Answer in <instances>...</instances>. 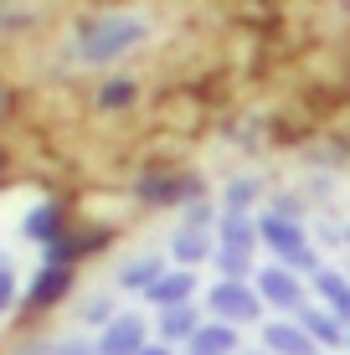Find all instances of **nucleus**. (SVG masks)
<instances>
[{
	"mask_svg": "<svg viewBox=\"0 0 350 355\" xmlns=\"http://www.w3.org/2000/svg\"><path fill=\"white\" fill-rule=\"evenodd\" d=\"M258 242H263V248H273V252H279V263L294 268V273H309V278L324 273V263H320V252L309 248L304 227L288 222V216H279V211H263L258 216Z\"/></svg>",
	"mask_w": 350,
	"mask_h": 355,
	"instance_id": "nucleus-1",
	"label": "nucleus"
},
{
	"mask_svg": "<svg viewBox=\"0 0 350 355\" xmlns=\"http://www.w3.org/2000/svg\"><path fill=\"white\" fill-rule=\"evenodd\" d=\"M252 248H258V222L247 211H222V222H216V252H211L222 278L243 284L247 273H258L252 268Z\"/></svg>",
	"mask_w": 350,
	"mask_h": 355,
	"instance_id": "nucleus-2",
	"label": "nucleus"
},
{
	"mask_svg": "<svg viewBox=\"0 0 350 355\" xmlns=\"http://www.w3.org/2000/svg\"><path fill=\"white\" fill-rule=\"evenodd\" d=\"M134 42H144V21L139 16H103V21H88L78 36V57L88 67L98 62H114L119 52H129Z\"/></svg>",
	"mask_w": 350,
	"mask_h": 355,
	"instance_id": "nucleus-3",
	"label": "nucleus"
},
{
	"mask_svg": "<svg viewBox=\"0 0 350 355\" xmlns=\"http://www.w3.org/2000/svg\"><path fill=\"white\" fill-rule=\"evenodd\" d=\"M207 309L216 314L222 324H247L263 314V299L252 284H237V278H216V288L207 293Z\"/></svg>",
	"mask_w": 350,
	"mask_h": 355,
	"instance_id": "nucleus-4",
	"label": "nucleus"
},
{
	"mask_svg": "<svg viewBox=\"0 0 350 355\" xmlns=\"http://www.w3.org/2000/svg\"><path fill=\"white\" fill-rule=\"evenodd\" d=\"M252 288H258V299L263 304H273V309H304V288H299V273L294 268H283V263H273V268H258L252 273Z\"/></svg>",
	"mask_w": 350,
	"mask_h": 355,
	"instance_id": "nucleus-5",
	"label": "nucleus"
},
{
	"mask_svg": "<svg viewBox=\"0 0 350 355\" xmlns=\"http://www.w3.org/2000/svg\"><path fill=\"white\" fill-rule=\"evenodd\" d=\"M144 345H150V329H144L139 314H119L98 335V355H139Z\"/></svg>",
	"mask_w": 350,
	"mask_h": 355,
	"instance_id": "nucleus-6",
	"label": "nucleus"
},
{
	"mask_svg": "<svg viewBox=\"0 0 350 355\" xmlns=\"http://www.w3.org/2000/svg\"><path fill=\"white\" fill-rule=\"evenodd\" d=\"M139 201H150V206L201 201V186H196V180H175V175H144L139 180Z\"/></svg>",
	"mask_w": 350,
	"mask_h": 355,
	"instance_id": "nucleus-7",
	"label": "nucleus"
},
{
	"mask_svg": "<svg viewBox=\"0 0 350 355\" xmlns=\"http://www.w3.org/2000/svg\"><path fill=\"white\" fill-rule=\"evenodd\" d=\"M201 324H207V320H201L196 304H175V309H160V340H165V345H191Z\"/></svg>",
	"mask_w": 350,
	"mask_h": 355,
	"instance_id": "nucleus-8",
	"label": "nucleus"
},
{
	"mask_svg": "<svg viewBox=\"0 0 350 355\" xmlns=\"http://www.w3.org/2000/svg\"><path fill=\"white\" fill-rule=\"evenodd\" d=\"M191 293H196V273H191V268H170L144 299H150L155 309H175V304H191Z\"/></svg>",
	"mask_w": 350,
	"mask_h": 355,
	"instance_id": "nucleus-9",
	"label": "nucleus"
},
{
	"mask_svg": "<svg viewBox=\"0 0 350 355\" xmlns=\"http://www.w3.org/2000/svg\"><path fill=\"white\" fill-rule=\"evenodd\" d=\"M263 345H268L273 355H320V345L299 329V320H294V324H288V320L268 324V329H263Z\"/></svg>",
	"mask_w": 350,
	"mask_h": 355,
	"instance_id": "nucleus-10",
	"label": "nucleus"
},
{
	"mask_svg": "<svg viewBox=\"0 0 350 355\" xmlns=\"http://www.w3.org/2000/svg\"><path fill=\"white\" fill-rule=\"evenodd\" d=\"M186 355H237V324H222V320L201 324L196 340L186 345Z\"/></svg>",
	"mask_w": 350,
	"mask_h": 355,
	"instance_id": "nucleus-11",
	"label": "nucleus"
},
{
	"mask_svg": "<svg viewBox=\"0 0 350 355\" xmlns=\"http://www.w3.org/2000/svg\"><path fill=\"white\" fill-rule=\"evenodd\" d=\"M67 284H72V268H42L31 293H26V309H52V304L67 293Z\"/></svg>",
	"mask_w": 350,
	"mask_h": 355,
	"instance_id": "nucleus-12",
	"label": "nucleus"
},
{
	"mask_svg": "<svg viewBox=\"0 0 350 355\" xmlns=\"http://www.w3.org/2000/svg\"><path fill=\"white\" fill-rule=\"evenodd\" d=\"M299 329H304V335L315 340V345H324V350H335V345H340V340H345L340 320H335L330 309H309V304H304V309H299Z\"/></svg>",
	"mask_w": 350,
	"mask_h": 355,
	"instance_id": "nucleus-13",
	"label": "nucleus"
},
{
	"mask_svg": "<svg viewBox=\"0 0 350 355\" xmlns=\"http://www.w3.org/2000/svg\"><path fill=\"white\" fill-rule=\"evenodd\" d=\"M170 252H175V263H180V268H196V263H207L216 248H211L207 227H180V232H175V242H170Z\"/></svg>",
	"mask_w": 350,
	"mask_h": 355,
	"instance_id": "nucleus-14",
	"label": "nucleus"
},
{
	"mask_svg": "<svg viewBox=\"0 0 350 355\" xmlns=\"http://www.w3.org/2000/svg\"><path fill=\"white\" fill-rule=\"evenodd\" d=\"M315 288L324 293V304H330V314L340 320V329L350 324V273H335V268H324L315 278Z\"/></svg>",
	"mask_w": 350,
	"mask_h": 355,
	"instance_id": "nucleus-15",
	"label": "nucleus"
},
{
	"mask_svg": "<svg viewBox=\"0 0 350 355\" xmlns=\"http://www.w3.org/2000/svg\"><path fill=\"white\" fill-rule=\"evenodd\" d=\"M62 211H57V201H46V206H36V211L26 216V237L31 242H46V248H57L62 242Z\"/></svg>",
	"mask_w": 350,
	"mask_h": 355,
	"instance_id": "nucleus-16",
	"label": "nucleus"
},
{
	"mask_svg": "<svg viewBox=\"0 0 350 355\" xmlns=\"http://www.w3.org/2000/svg\"><path fill=\"white\" fill-rule=\"evenodd\" d=\"M165 273H170V268H165L160 258H134V263L124 268V273H119V284H124V288H134V293H150Z\"/></svg>",
	"mask_w": 350,
	"mask_h": 355,
	"instance_id": "nucleus-17",
	"label": "nucleus"
},
{
	"mask_svg": "<svg viewBox=\"0 0 350 355\" xmlns=\"http://www.w3.org/2000/svg\"><path fill=\"white\" fill-rule=\"evenodd\" d=\"M134 98H139L134 83H129V78H114V83H103V88H98V108H129Z\"/></svg>",
	"mask_w": 350,
	"mask_h": 355,
	"instance_id": "nucleus-18",
	"label": "nucleus"
},
{
	"mask_svg": "<svg viewBox=\"0 0 350 355\" xmlns=\"http://www.w3.org/2000/svg\"><path fill=\"white\" fill-rule=\"evenodd\" d=\"M252 196H258V186H252V180H232V186H227V211H247Z\"/></svg>",
	"mask_w": 350,
	"mask_h": 355,
	"instance_id": "nucleus-19",
	"label": "nucleus"
},
{
	"mask_svg": "<svg viewBox=\"0 0 350 355\" xmlns=\"http://www.w3.org/2000/svg\"><path fill=\"white\" fill-rule=\"evenodd\" d=\"M114 320H119V314H114V304H108V299H93L88 309H82V324H93V329H108Z\"/></svg>",
	"mask_w": 350,
	"mask_h": 355,
	"instance_id": "nucleus-20",
	"label": "nucleus"
},
{
	"mask_svg": "<svg viewBox=\"0 0 350 355\" xmlns=\"http://www.w3.org/2000/svg\"><path fill=\"white\" fill-rule=\"evenodd\" d=\"M10 299H16V273H10V263H6V252H0V314L10 309Z\"/></svg>",
	"mask_w": 350,
	"mask_h": 355,
	"instance_id": "nucleus-21",
	"label": "nucleus"
},
{
	"mask_svg": "<svg viewBox=\"0 0 350 355\" xmlns=\"http://www.w3.org/2000/svg\"><path fill=\"white\" fill-rule=\"evenodd\" d=\"M207 222H211V206L207 201H191L186 206V227H207Z\"/></svg>",
	"mask_w": 350,
	"mask_h": 355,
	"instance_id": "nucleus-22",
	"label": "nucleus"
},
{
	"mask_svg": "<svg viewBox=\"0 0 350 355\" xmlns=\"http://www.w3.org/2000/svg\"><path fill=\"white\" fill-rule=\"evenodd\" d=\"M52 355H98V345H82V340H67V345H57Z\"/></svg>",
	"mask_w": 350,
	"mask_h": 355,
	"instance_id": "nucleus-23",
	"label": "nucleus"
},
{
	"mask_svg": "<svg viewBox=\"0 0 350 355\" xmlns=\"http://www.w3.org/2000/svg\"><path fill=\"white\" fill-rule=\"evenodd\" d=\"M139 355H175V345H165V340H155V345H144Z\"/></svg>",
	"mask_w": 350,
	"mask_h": 355,
	"instance_id": "nucleus-24",
	"label": "nucleus"
},
{
	"mask_svg": "<svg viewBox=\"0 0 350 355\" xmlns=\"http://www.w3.org/2000/svg\"><path fill=\"white\" fill-rule=\"evenodd\" d=\"M237 355H252V350H237Z\"/></svg>",
	"mask_w": 350,
	"mask_h": 355,
	"instance_id": "nucleus-25",
	"label": "nucleus"
}]
</instances>
